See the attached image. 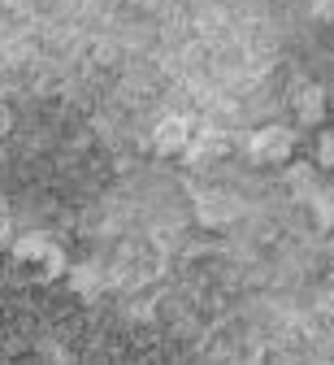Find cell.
<instances>
[{"instance_id": "obj_1", "label": "cell", "mask_w": 334, "mask_h": 365, "mask_svg": "<svg viewBox=\"0 0 334 365\" xmlns=\"http://www.w3.org/2000/svg\"><path fill=\"white\" fill-rule=\"evenodd\" d=\"M296 153V130L291 126H261L248 135V157L261 161V165H286Z\"/></svg>"}, {"instance_id": "obj_2", "label": "cell", "mask_w": 334, "mask_h": 365, "mask_svg": "<svg viewBox=\"0 0 334 365\" xmlns=\"http://www.w3.org/2000/svg\"><path fill=\"white\" fill-rule=\"evenodd\" d=\"M230 153V140H226V135L221 130H200V135H191V144L182 148V161L187 165H213V161H221Z\"/></svg>"}, {"instance_id": "obj_3", "label": "cell", "mask_w": 334, "mask_h": 365, "mask_svg": "<svg viewBox=\"0 0 334 365\" xmlns=\"http://www.w3.org/2000/svg\"><path fill=\"white\" fill-rule=\"evenodd\" d=\"M152 144H157V153H165V157H182V148L191 144V122L178 118V113L161 118L157 130H152Z\"/></svg>"}, {"instance_id": "obj_4", "label": "cell", "mask_w": 334, "mask_h": 365, "mask_svg": "<svg viewBox=\"0 0 334 365\" xmlns=\"http://www.w3.org/2000/svg\"><path fill=\"white\" fill-rule=\"evenodd\" d=\"M196 217L204 226H230L239 217V200L226 196V192H200L196 196Z\"/></svg>"}, {"instance_id": "obj_5", "label": "cell", "mask_w": 334, "mask_h": 365, "mask_svg": "<svg viewBox=\"0 0 334 365\" xmlns=\"http://www.w3.org/2000/svg\"><path fill=\"white\" fill-rule=\"evenodd\" d=\"M291 105H296V122H300V126H321V122H325V109H330V105H325V91H321L317 83L296 87V101H291Z\"/></svg>"}, {"instance_id": "obj_6", "label": "cell", "mask_w": 334, "mask_h": 365, "mask_svg": "<svg viewBox=\"0 0 334 365\" xmlns=\"http://www.w3.org/2000/svg\"><path fill=\"white\" fill-rule=\"evenodd\" d=\"M66 283H70L74 296L91 300V296H100V287H105V269H100V261H78V265L66 269Z\"/></svg>"}, {"instance_id": "obj_7", "label": "cell", "mask_w": 334, "mask_h": 365, "mask_svg": "<svg viewBox=\"0 0 334 365\" xmlns=\"http://www.w3.org/2000/svg\"><path fill=\"white\" fill-rule=\"evenodd\" d=\"M317 170H321L317 161H313V165H308V161H286V174H282V178H286V187H291L296 196L313 200L317 187H321V182H317Z\"/></svg>"}, {"instance_id": "obj_8", "label": "cell", "mask_w": 334, "mask_h": 365, "mask_svg": "<svg viewBox=\"0 0 334 365\" xmlns=\"http://www.w3.org/2000/svg\"><path fill=\"white\" fill-rule=\"evenodd\" d=\"M9 248H14V261H22V265H39V261L48 257V252L57 248V244L48 240L43 231H31V235H18V240H14Z\"/></svg>"}, {"instance_id": "obj_9", "label": "cell", "mask_w": 334, "mask_h": 365, "mask_svg": "<svg viewBox=\"0 0 334 365\" xmlns=\"http://www.w3.org/2000/svg\"><path fill=\"white\" fill-rule=\"evenodd\" d=\"M308 205H313V222L321 231H334V187H317V196Z\"/></svg>"}, {"instance_id": "obj_10", "label": "cell", "mask_w": 334, "mask_h": 365, "mask_svg": "<svg viewBox=\"0 0 334 365\" xmlns=\"http://www.w3.org/2000/svg\"><path fill=\"white\" fill-rule=\"evenodd\" d=\"M313 161L321 170H334V130H321L317 135V148H313Z\"/></svg>"}, {"instance_id": "obj_11", "label": "cell", "mask_w": 334, "mask_h": 365, "mask_svg": "<svg viewBox=\"0 0 334 365\" xmlns=\"http://www.w3.org/2000/svg\"><path fill=\"white\" fill-rule=\"evenodd\" d=\"M0 244H14V213L5 200H0Z\"/></svg>"}, {"instance_id": "obj_12", "label": "cell", "mask_w": 334, "mask_h": 365, "mask_svg": "<svg viewBox=\"0 0 334 365\" xmlns=\"http://www.w3.org/2000/svg\"><path fill=\"white\" fill-rule=\"evenodd\" d=\"M14 130V113H9V105H0V135H9Z\"/></svg>"}, {"instance_id": "obj_13", "label": "cell", "mask_w": 334, "mask_h": 365, "mask_svg": "<svg viewBox=\"0 0 334 365\" xmlns=\"http://www.w3.org/2000/svg\"><path fill=\"white\" fill-rule=\"evenodd\" d=\"M325 257H330V274H334V235H330V248H325Z\"/></svg>"}, {"instance_id": "obj_14", "label": "cell", "mask_w": 334, "mask_h": 365, "mask_svg": "<svg viewBox=\"0 0 334 365\" xmlns=\"http://www.w3.org/2000/svg\"><path fill=\"white\" fill-rule=\"evenodd\" d=\"M9 5H14V0H0V9H9Z\"/></svg>"}, {"instance_id": "obj_15", "label": "cell", "mask_w": 334, "mask_h": 365, "mask_svg": "<svg viewBox=\"0 0 334 365\" xmlns=\"http://www.w3.org/2000/svg\"><path fill=\"white\" fill-rule=\"evenodd\" d=\"M0 161H5V144H0Z\"/></svg>"}]
</instances>
